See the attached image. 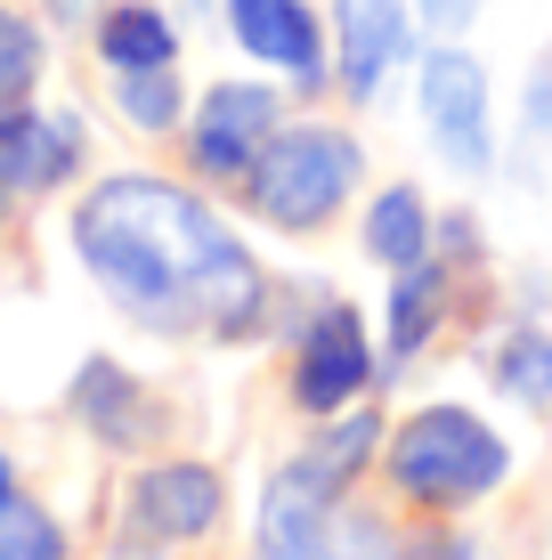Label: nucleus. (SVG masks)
I'll list each match as a JSON object with an SVG mask.
<instances>
[{
    "label": "nucleus",
    "mask_w": 552,
    "mask_h": 560,
    "mask_svg": "<svg viewBox=\"0 0 552 560\" xmlns=\"http://www.w3.org/2000/svg\"><path fill=\"white\" fill-rule=\"evenodd\" d=\"M57 25H90V16H106V0H49Z\"/></svg>",
    "instance_id": "22"
},
{
    "label": "nucleus",
    "mask_w": 552,
    "mask_h": 560,
    "mask_svg": "<svg viewBox=\"0 0 552 560\" xmlns=\"http://www.w3.org/2000/svg\"><path fill=\"white\" fill-rule=\"evenodd\" d=\"M0 560H66V528H57L42 504L9 495V504H0Z\"/></svg>",
    "instance_id": "19"
},
{
    "label": "nucleus",
    "mask_w": 552,
    "mask_h": 560,
    "mask_svg": "<svg viewBox=\"0 0 552 560\" xmlns=\"http://www.w3.org/2000/svg\"><path fill=\"white\" fill-rule=\"evenodd\" d=\"M366 179V147L333 122H293L277 130L269 154L244 179V203H252L260 228H284V236H317V228L341 220L350 187Z\"/></svg>",
    "instance_id": "3"
},
{
    "label": "nucleus",
    "mask_w": 552,
    "mask_h": 560,
    "mask_svg": "<svg viewBox=\"0 0 552 560\" xmlns=\"http://www.w3.org/2000/svg\"><path fill=\"white\" fill-rule=\"evenodd\" d=\"M407 560H480V552H471L463 536H423V545H414Z\"/></svg>",
    "instance_id": "21"
},
{
    "label": "nucleus",
    "mask_w": 552,
    "mask_h": 560,
    "mask_svg": "<svg viewBox=\"0 0 552 560\" xmlns=\"http://www.w3.org/2000/svg\"><path fill=\"white\" fill-rule=\"evenodd\" d=\"M114 106H122L130 130H179L187 122V90L171 66H139V73H114Z\"/></svg>",
    "instance_id": "17"
},
{
    "label": "nucleus",
    "mask_w": 552,
    "mask_h": 560,
    "mask_svg": "<svg viewBox=\"0 0 552 560\" xmlns=\"http://www.w3.org/2000/svg\"><path fill=\"white\" fill-rule=\"evenodd\" d=\"M122 504H130V536H139V545H196V536L220 528L227 479L212 463H146Z\"/></svg>",
    "instance_id": "7"
},
{
    "label": "nucleus",
    "mask_w": 552,
    "mask_h": 560,
    "mask_svg": "<svg viewBox=\"0 0 552 560\" xmlns=\"http://www.w3.org/2000/svg\"><path fill=\"white\" fill-rule=\"evenodd\" d=\"M383 471L407 504L423 512H455V504H480L512 479V447L496 439V422H480L471 407H423L390 431Z\"/></svg>",
    "instance_id": "2"
},
{
    "label": "nucleus",
    "mask_w": 552,
    "mask_h": 560,
    "mask_svg": "<svg viewBox=\"0 0 552 560\" xmlns=\"http://www.w3.org/2000/svg\"><path fill=\"white\" fill-rule=\"evenodd\" d=\"M82 171V122L49 106H0V187L9 196H49Z\"/></svg>",
    "instance_id": "9"
},
{
    "label": "nucleus",
    "mask_w": 552,
    "mask_h": 560,
    "mask_svg": "<svg viewBox=\"0 0 552 560\" xmlns=\"http://www.w3.org/2000/svg\"><path fill=\"white\" fill-rule=\"evenodd\" d=\"M366 382H374L366 317L350 301H326L309 317V334H301V350H293V407L301 415H341V407L366 398Z\"/></svg>",
    "instance_id": "6"
},
{
    "label": "nucleus",
    "mask_w": 552,
    "mask_h": 560,
    "mask_svg": "<svg viewBox=\"0 0 552 560\" xmlns=\"http://www.w3.org/2000/svg\"><path fill=\"white\" fill-rule=\"evenodd\" d=\"M414 98H423V130L431 147H439L447 171H463V179H480L488 163H496V122H488V66L471 49L439 42L423 57V73H414Z\"/></svg>",
    "instance_id": "4"
},
{
    "label": "nucleus",
    "mask_w": 552,
    "mask_h": 560,
    "mask_svg": "<svg viewBox=\"0 0 552 560\" xmlns=\"http://www.w3.org/2000/svg\"><path fill=\"white\" fill-rule=\"evenodd\" d=\"M447 301H455V268L439 253L414 260V268H398V284H390V334H383L390 365H407L414 350H431V334L447 325Z\"/></svg>",
    "instance_id": "13"
},
{
    "label": "nucleus",
    "mask_w": 552,
    "mask_h": 560,
    "mask_svg": "<svg viewBox=\"0 0 552 560\" xmlns=\"http://www.w3.org/2000/svg\"><path fill=\"white\" fill-rule=\"evenodd\" d=\"M407 0H333V82L350 98H374L407 57Z\"/></svg>",
    "instance_id": "10"
},
{
    "label": "nucleus",
    "mask_w": 552,
    "mask_h": 560,
    "mask_svg": "<svg viewBox=\"0 0 552 560\" xmlns=\"http://www.w3.org/2000/svg\"><path fill=\"white\" fill-rule=\"evenodd\" d=\"M374 455H383V415L374 407H341V415H326V431H317L309 447L284 463V479L309 488V495H326V504H341Z\"/></svg>",
    "instance_id": "11"
},
{
    "label": "nucleus",
    "mask_w": 552,
    "mask_h": 560,
    "mask_svg": "<svg viewBox=\"0 0 552 560\" xmlns=\"http://www.w3.org/2000/svg\"><path fill=\"white\" fill-rule=\"evenodd\" d=\"M227 33L244 57L277 66L293 90H326V25L309 0H227Z\"/></svg>",
    "instance_id": "8"
},
{
    "label": "nucleus",
    "mask_w": 552,
    "mask_h": 560,
    "mask_svg": "<svg viewBox=\"0 0 552 560\" xmlns=\"http://www.w3.org/2000/svg\"><path fill=\"white\" fill-rule=\"evenodd\" d=\"M73 260L155 334L252 341L269 317V268L227 236L203 196L146 171H114L73 203Z\"/></svg>",
    "instance_id": "1"
},
{
    "label": "nucleus",
    "mask_w": 552,
    "mask_h": 560,
    "mask_svg": "<svg viewBox=\"0 0 552 560\" xmlns=\"http://www.w3.org/2000/svg\"><path fill=\"white\" fill-rule=\"evenodd\" d=\"M284 130V98L269 82H220L196 98V122H187V163L203 171V179H227L244 187L252 179V163L269 154V139Z\"/></svg>",
    "instance_id": "5"
},
{
    "label": "nucleus",
    "mask_w": 552,
    "mask_h": 560,
    "mask_svg": "<svg viewBox=\"0 0 552 560\" xmlns=\"http://www.w3.org/2000/svg\"><path fill=\"white\" fill-rule=\"evenodd\" d=\"M366 253L383 260L390 277L439 253V220H431V203L414 196V187H383V196L366 203Z\"/></svg>",
    "instance_id": "14"
},
{
    "label": "nucleus",
    "mask_w": 552,
    "mask_h": 560,
    "mask_svg": "<svg viewBox=\"0 0 552 560\" xmlns=\"http://www.w3.org/2000/svg\"><path fill=\"white\" fill-rule=\"evenodd\" d=\"M66 407H73V422H90L106 447H146V431H155V398H146V382L130 374V365H114V358H82Z\"/></svg>",
    "instance_id": "12"
},
{
    "label": "nucleus",
    "mask_w": 552,
    "mask_h": 560,
    "mask_svg": "<svg viewBox=\"0 0 552 560\" xmlns=\"http://www.w3.org/2000/svg\"><path fill=\"white\" fill-rule=\"evenodd\" d=\"M496 390L520 398V407H552V334L544 325H512L496 341Z\"/></svg>",
    "instance_id": "16"
},
{
    "label": "nucleus",
    "mask_w": 552,
    "mask_h": 560,
    "mask_svg": "<svg viewBox=\"0 0 552 560\" xmlns=\"http://www.w3.org/2000/svg\"><path fill=\"white\" fill-rule=\"evenodd\" d=\"M480 9H488V0H414V16H423L431 33H463Z\"/></svg>",
    "instance_id": "20"
},
{
    "label": "nucleus",
    "mask_w": 552,
    "mask_h": 560,
    "mask_svg": "<svg viewBox=\"0 0 552 560\" xmlns=\"http://www.w3.org/2000/svg\"><path fill=\"white\" fill-rule=\"evenodd\" d=\"M98 57L114 73H139V66H179V25L155 9V0H114L98 16Z\"/></svg>",
    "instance_id": "15"
},
{
    "label": "nucleus",
    "mask_w": 552,
    "mask_h": 560,
    "mask_svg": "<svg viewBox=\"0 0 552 560\" xmlns=\"http://www.w3.org/2000/svg\"><path fill=\"white\" fill-rule=\"evenodd\" d=\"M0 228H9V187H0Z\"/></svg>",
    "instance_id": "24"
},
{
    "label": "nucleus",
    "mask_w": 552,
    "mask_h": 560,
    "mask_svg": "<svg viewBox=\"0 0 552 560\" xmlns=\"http://www.w3.org/2000/svg\"><path fill=\"white\" fill-rule=\"evenodd\" d=\"M42 66H49L42 33H33L16 9H0V106H25L33 90H42Z\"/></svg>",
    "instance_id": "18"
},
{
    "label": "nucleus",
    "mask_w": 552,
    "mask_h": 560,
    "mask_svg": "<svg viewBox=\"0 0 552 560\" xmlns=\"http://www.w3.org/2000/svg\"><path fill=\"white\" fill-rule=\"evenodd\" d=\"M9 495H16V479H9V455H0V504H9Z\"/></svg>",
    "instance_id": "23"
}]
</instances>
